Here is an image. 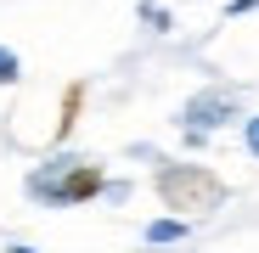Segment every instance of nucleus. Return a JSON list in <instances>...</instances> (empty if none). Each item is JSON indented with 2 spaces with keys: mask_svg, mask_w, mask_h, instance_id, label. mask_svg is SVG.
<instances>
[{
  "mask_svg": "<svg viewBox=\"0 0 259 253\" xmlns=\"http://www.w3.org/2000/svg\"><path fill=\"white\" fill-rule=\"evenodd\" d=\"M152 186H158L163 208H169L175 220L214 214V208L226 203V180L214 175V169H203V163H163L158 175H152Z\"/></svg>",
  "mask_w": 259,
  "mask_h": 253,
  "instance_id": "obj_1",
  "label": "nucleus"
},
{
  "mask_svg": "<svg viewBox=\"0 0 259 253\" xmlns=\"http://www.w3.org/2000/svg\"><path fill=\"white\" fill-rule=\"evenodd\" d=\"M102 186H107L102 163H51V169H39V175L28 180L34 197H46V203H57V208H73V203H84V197H96Z\"/></svg>",
  "mask_w": 259,
  "mask_h": 253,
  "instance_id": "obj_2",
  "label": "nucleus"
},
{
  "mask_svg": "<svg viewBox=\"0 0 259 253\" xmlns=\"http://www.w3.org/2000/svg\"><path fill=\"white\" fill-rule=\"evenodd\" d=\"M79 107H84V84L73 79L68 90H62V118H57V141H68V135H73V124H79Z\"/></svg>",
  "mask_w": 259,
  "mask_h": 253,
  "instance_id": "obj_3",
  "label": "nucleus"
},
{
  "mask_svg": "<svg viewBox=\"0 0 259 253\" xmlns=\"http://www.w3.org/2000/svg\"><path fill=\"white\" fill-rule=\"evenodd\" d=\"M186 236V220H152L147 225V242H181Z\"/></svg>",
  "mask_w": 259,
  "mask_h": 253,
  "instance_id": "obj_4",
  "label": "nucleus"
},
{
  "mask_svg": "<svg viewBox=\"0 0 259 253\" xmlns=\"http://www.w3.org/2000/svg\"><path fill=\"white\" fill-rule=\"evenodd\" d=\"M23 73V62H17V51H6V45H0V84H12Z\"/></svg>",
  "mask_w": 259,
  "mask_h": 253,
  "instance_id": "obj_5",
  "label": "nucleus"
},
{
  "mask_svg": "<svg viewBox=\"0 0 259 253\" xmlns=\"http://www.w3.org/2000/svg\"><path fill=\"white\" fill-rule=\"evenodd\" d=\"M248 146H253V158H259V118H248Z\"/></svg>",
  "mask_w": 259,
  "mask_h": 253,
  "instance_id": "obj_6",
  "label": "nucleus"
}]
</instances>
